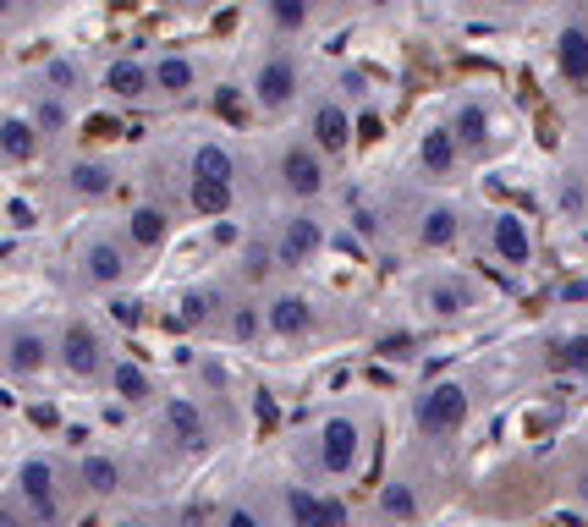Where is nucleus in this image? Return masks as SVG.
<instances>
[{
    "label": "nucleus",
    "mask_w": 588,
    "mask_h": 527,
    "mask_svg": "<svg viewBox=\"0 0 588 527\" xmlns=\"http://www.w3.org/2000/svg\"><path fill=\"white\" fill-rule=\"evenodd\" d=\"M462 423H468V390H462V385H451V380H446V385H435L424 401H418V428L435 434V439H440V434H457Z\"/></svg>",
    "instance_id": "obj_1"
},
{
    "label": "nucleus",
    "mask_w": 588,
    "mask_h": 527,
    "mask_svg": "<svg viewBox=\"0 0 588 527\" xmlns=\"http://www.w3.org/2000/svg\"><path fill=\"white\" fill-rule=\"evenodd\" d=\"M319 462L330 473H353V462H358V423L353 417H330L319 428Z\"/></svg>",
    "instance_id": "obj_2"
},
{
    "label": "nucleus",
    "mask_w": 588,
    "mask_h": 527,
    "mask_svg": "<svg viewBox=\"0 0 588 527\" xmlns=\"http://www.w3.org/2000/svg\"><path fill=\"white\" fill-rule=\"evenodd\" d=\"M61 363H66V374H77V380H94V374H100V335H94L89 324H72V330L61 335Z\"/></svg>",
    "instance_id": "obj_3"
},
{
    "label": "nucleus",
    "mask_w": 588,
    "mask_h": 527,
    "mask_svg": "<svg viewBox=\"0 0 588 527\" xmlns=\"http://www.w3.org/2000/svg\"><path fill=\"white\" fill-rule=\"evenodd\" d=\"M254 94H259V105L265 111H286L292 105V94H297V72H292V61H265L259 66V77H254Z\"/></svg>",
    "instance_id": "obj_4"
},
{
    "label": "nucleus",
    "mask_w": 588,
    "mask_h": 527,
    "mask_svg": "<svg viewBox=\"0 0 588 527\" xmlns=\"http://www.w3.org/2000/svg\"><path fill=\"white\" fill-rule=\"evenodd\" d=\"M281 176H286V188H292L297 198H314V193L324 188V165H319L314 149H286V154H281Z\"/></svg>",
    "instance_id": "obj_5"
},
{
    "label": "nucleus",
    "mask_w": 588,
    "mask_h": 527,
    "mask_svg": "<svg viewBox=\"0 0 588 527\" xmlns=\"http://www.w3.org/2000/svg\"><path fill=\"white\" fill-rule=\"evenodd\" d=\"M17 484H23V500H28L39 516H55V467H50V462H23Z\"/></svg>",
    "instance_id": "obj_6"
},
{
    "label": "nucleus",
    "mask_w": 588,
    "mask_h": 527,
    "mask_svg": "<svg viewBox=\"0 0 588 527\" xmlns=\"http://www.w3.org/2000/svg\"><path fill=\"white\" fill-rule=\"evenodd\" d=\"M319 226L314 220H286V231H281V242H276V258L281 264H308L314 253H319Z\"/></svg>",
    "instance_id": "obj_7"
},
{
    "label": "nucleus",
    "mask_w": 588,
    "mask_h": 527,
    "mask_svg": "<svg viewBox=\"0 0 588 527\" xmlns=\"http://www.w3.org/2000/svg\"><path fill=\"white\" fill-rule=\"evenodd\" d=\"M314 143L330 149V154H342V149L353 143V116H347L342 105H319V111H314Z\"/></svg>",
    "instance_id": "obj_8"
},
{
    "label": "nucleus",
    "mask_w": 588,
    "mask_h": 527,
    "mask_svg": "<svg viewBox=\"0 0 588 527\" xmlns=\"http://www.w3.org/2000/svg\"><path fill=\"white\" fill-rule=\"evenodd\" d=\"M165 423H171V434H177L182 451H204L209 446V428H204V417H199L193 401H171V407H165Z\"/></svg>",
    "instance_id": "obj_9"
},
{
    "label": "nucleus",
    "mask_w": 588,
    "mask_h": 527,
    "mask_svg": "<svg viewBox=\"0 0 588 527\" xmlns=\"http://www.w3.org/2000/svg\"><path fill=\"white\" fill-rule=\"evenodd\" d=\"M489 242H495V253L507 258V264H528V253H534V242H528V226H523L517 215H500V220L489 226Z\"/></svg>",
    "instance_id": "obj_10"
},
{
    "label": "nucleus",
    "mask_w": 588,
    "mask_h": 527,
    "mask_svg": "<svg viewBox=\"0 0 588 527\" xmlns=\"http://www.w3.org/2000/svg\"><path fill=\"white\" fill-rule=\"evenodd\" d=\"M555 61H561V77L566 82H588V34L583 28H566L561 39H555Z\"/></svg>",
    "instance_id": "obj_11"
},
{
    "label": "nucleus",
    "mask_w": 588,
    "mask_h": 527,
    "mask_svg": "<svg viewBox=\"0 0 588 527\" xmlns=\"http://www.w3.org/2000/svg\"><path fill=\"white\" fill-rule=\"evenodd\" d=\"M418 165H424L430 176H446V170L457 165V132H451V127L424 132V143H418Z\"/></svg>",
    "instance_id": "obj_12"
},
{
    "label": "nucleus",
    "mask_w": 588,
    "mask_h": 527,
    "mask_svg": "<svg viewBox=\"0 0 588 527\" xmlns=\"http://www.w3.org/2000/svg\"><path fill=\"white\" fill-rule=\"evenodd\" d=\"M270 330L276 335H308L314 330V308L303 297H276L270 303Z\"/></svg>",
    "instance_id": "obj_13"
},
{
    "label": "nucleus",
    "mask_w": 588,
    "mask_h": 527,
    "mask_svg": "<svg viewBox=\"0 0 588 527\" xmlns=\"http://www.w3.org/2000/svg\"><path fill=\"white\" fill-rule=\"evenodd\" d=\"M193 82H199V72H193V61H182V55H165V61L154 66V77H149V88H159V94H188Z\"/></svg>",
    "instance_id": "obj_14"
},
{
    "label": "nucleus",
    "mask_w": 588,
    "mask_h": 527,
    "mask_svg": "<svg viewBox=\"0 0 588 527\" xmlns=\"http://www.w3.org/2000/svg\"><path fill=\"white\" fill-rule=\"evenodd\" d=\"M111 188H116V176L105 165H94V159L72 165V193H82V198H111Z\"/></svg>",
    "instance_id": "obj_15"
},
{
    "label": "nucleus",
    "mask_w": 588,
    "mask_h": 527,
    "mask_svg": "<svg viewBox=\"0 0 588 527\" xmlns=\"http://www.w3.org/2000/svg\"><path fill=\"white\" fill-rule=\"evenodd\" d=\"M193 209H199V215H226V209H231V182L193 176Z\"/></svg>",
    "instance_id": "obj_16"
},
{
    "label": "nucleus",
    "mask_w": 588,
    "mask_h": 527,
    "mask_svg": "<svg viewBox=\"0 0 588 527\" xmlns=\"http://www.w3.org/2000/svg\"><path fill=\"white\" fill-rule=\"evenodd\" d=\"M122 275H127L122 253H116L111 242H94V247H89V281H100V286H116Z\"/></svg>",
    "instance_id": "obj_17"
},
{
    "label": "nucleus",
    "mask_w": 588,
    "mask_h": 527,
    "mask_svg": "<svg viewBox=\"0 0 588 527\" xmlns=\"http://www.w3.org/2000/svg\"><path fill=\"white\" fill-rule=\"evenodd\" d=\"M105 88H111V94H122V100H138L143 88H149V72H143L138 61H116V66L105 72Z\"/></svg>",
    "instance_id": "obj_18"
},
{
    "label": "nucleus",
    "mask_w": 588,
    "mask_h": 527,
    "mask_svg": "<svg viewBox=\"0 0 588 527\" xmlns=\"http://www.w3.org/2000/svg\"><path fill=\"white\" fill-rule=\"evenodd\" d=\"M418 242H424V247H451L457 242V209H430L424 215V231H418Z\"/></svg>",
    "instance_id": "obj_19"
},
{
    "label": "nucleus",
    "mask_w": 588,
    "mask_h": 527,
    "mask_svg": "<svg viewBox=\"0 0 588 527\" xmlns=\"http://www.w3.org/2000/svg\"><path fill=\"white\" fill-rule=\"evenodd\" d=\"M0 149H7L12 159H34V149H39V132L28 127V121H0Z\"/></svg>",
    "instance_id": "obj_20"
},
{
    "label": "nucleus",
    "mask_w": 588,
    "mask_h": 527,
    "mask_svg": "<svg viewBox=\"0 0 588 527\" xmlns=\"http://www.w3.org/2000/svg\"><path fill=\"white\" fill-rule=\"evenodd\" d=\"M111 385H116L122 401H149V396H154V385H149V374H143L138 363H116V369H111Z\"/></svg>",
    "instance_id": "obj_21"
},
{
    "label": "nucleus",
    "mask_w": 588,
    "mask_h": 527,
    "mask_svg": "<svg viewBox=\"0 0 588 527\" xmlns=\"http://www.w3.org/2000/svg\"><path fill=\"white\" fill-rule=\"evenodd\" d=\"M451 132H457V143H468V149H484V143H489V116H484L478 105H462Z\"/></svg>",
    "instance_id": "obj_22"
},
{
    "label": "nucleus",
    "mask_w": 588,
    "mask_h": 527,
    "mask_svg": "<svg viewBox=\"0 0 588 527\" xmlns=\"http://www.w3.org/2000/svg\"><path fill=\"white\" fill-rule=\"evenodd\" d=\"M286 516H292L297 527H330V516H324V500H314L308 489H292V494H286Z\"/></svg>",
    "instance_id": "obj_23"
},
{
    "label": "nucleus",
    "mask_w": 588,
    "mask_h": 527,
    "mask_svg": "<svg viewBox=\"0 0 588 527\" xmlns=\"http://www.w3.org/2000/svg\"><path fill=\"white\" fill-rule=\"evenodd\" d=\"M193 176H215V182H231L237 165H231V154H226L220 143H204V149L193 154Z\"/></svg>",
    "instance_id": "obj_24"
},
{
    "label": "nucleus",
    "mask_w": 588,
    "mask_h": 527,
    "mask_svg": "<svg viewBox=\"0 0 588 527\" xmlns=\"http://www.w3.org/2000/svg\"><path fill=\"white\" fill-rule=\"evenodd\" d=\"M82 484H89L94 494H116L122 473H116V462H111V457H89V462H82Z\"/></svg>",
    "instance_id": "obj_25"
},
{
    "label": "nucleus",
    "mask_w": 588,
    "mask_h": 527,
    "mask_svg": "<svg viewBox=\"0 0 588 527\" xmlns=\"http://www.w3.org/2000/svg\"><path fill=\"white\" fill-rule=\"evenodd\" d=\"M132 242L138 247H159L165 242V215L159 209H138L132 215Z\"/></svg>",
    "instance_id": "obj_26"
},
{
    "label": "nucleus",
    "mask_w": 588,
    "mask_h": 527,
    "mask_svg": "<svg viewBox=\"0 0 588 527\" xmlns=\"http://www.w3.org/2000/svg\"><path fill=\"white\" fill-rule=\"evenodd\" d=\"M12 363H17L23 374L44 369V340H39V335H12Z\"/></svg>",
    "instance_id": "obj_27"
},
{
    "label": "nucleus",
    "mask_w": 588,
    "mask_h": 527,
    "mask_svg": "<svg viewBox=\"0 0 588 527\" xmlns=\"http://www.w3.org/2000/svg\"><path fill=\"white\" fill-rule=\"evenodd\" d=\"M380 511L396 516V522H407V516H418V494H412L407 484H391V489L380 494Z\"/></svg>",
    "instance_id": "obj_28"
},
{
    "label": "nucleus",
    "mask_w": 588,
    "mask_h": 527,
    "mask_svg": "<svg viewBox=\"0 0 588 527\" xmlns=\"http://www.w3.org/2000/svg\"><path fill=\"white\" fill-rule=\"evenodd\" d=\"M430 308H435L440 319H451V313H462V308H468V292H462L457 281H440V286L430 292Z\"/></svg>",
    "instance_id": "obj_29"
},
{
    "label": "nucleus",
    "mask_w": 588,
    "mask_h": 527,
    "mask_svg": "<svg viewBox=\"0 0 588 527\" xmlns=\"http://www.w3.org/2000/svg\"><path fill=\"white\" fill-rule=\"evenodd\" d=\"M270 17L281 28H303L308 23V0H270Z\"/></svg>",
    "instance_id": "obj_30"
},
{
    "label": "nucleus",
    "mask_w": 588,
    "mask_h": 527,
    "mask_svg": "<svg viewBox=\"0 0 588 527\" xmlns=\"http://www.w3.org/2000/svg\"><path fill=\"white\" fill-rule=\"evenodd\" d=\"M555 358L566 363V369H577V374H588V335H572L561 351H555Z\"/></svg>",
    "instance_id": "obj_31"
},
{
    "label": "nucleus",
    "mask_w": 588,
    "mask_h": 527,
    "mask_svg": "<svg viewBox=\"0 0 588 527\" xmlns=\"http://www.w3.org/2000/svg\"><path fill=\"white\" fill-rule=\"evenodd\" d=\"M44 77H50V88H72V82H77L72 61H50V66H44Z\"/></svg>",
    "instance_id": "obj_32"
},
{
    "label": "nucleus",
    "mask_w": 588,
    "mask_h": 527,
    "mask_svg": "<svg viewBox=\"0 0 588 527\" xmlns=\"http://www.w3.org/2000/svg\"><path fill=\"white\" fill-rule=\"evenodd\" d=\"M380 351H385V358H407V335H391V340H380Z\"/></svg>",
    "instance_id": "obj_33"
},
{
    "label": "nucleus",
    "mask_w": 588,
    "mask_h": 527,
    "mask_svg": "<svg viewBox=\"0 0 588 527\" xmlns=\"http://www.w3.org/2000/svg\"><path fill=\"white\" fill-rule=\"evenodd\" d=\"M182 308H188V319H204V313H209V297H188Z\"/></svg>",
    "instance_id": "obj_34"
},
{
    "label": "nucleus",
    "mask_w": 588,
    "mask_h": 527,
    "mask_svg": "<svg viewBox=\"0 0 588 527\" xmlns=\"http://www.w3.org/2000/svg\"><path fill=\"white\" fill-rule=\"evenodd\" d=\"M358 132H363L369 143H374V138H380V116H363V121H358Z\"/></svg>",
    "instance_id": "obj_35"
},
{
    "label": "nucleus",
    "mask_w": 588,
    "mask_h": 527,
    "mask_svg": "<svg viewBox=\"0 0 588 527\" xmlns=\"http://www.w3.org/2000/svg\"><path fill=\"white\" fill-rule=\"evenodd\" d=\"M7 12H12V0H0V17H7Z\"/></svg>",
    "instance_id": "obj_36"
},
{
    "label": "nucleus",
    "mask_w": 588,
    "mask_h": 527,
    "mask_svg": "<svg viewBox=\"0 0 588 527\" xmlns=\"http://www.w3.org/2000/svg\"><path fill=\"white\" fill-rule=\"evenodd\" d=\"M369 7H391V0H369Z\"/></svg>",
    "instance_id": "obj_37"
},
{
    "label": "nucleus",
    "mask_w": 588,
    "mask_h": 527,
    "mask_svg": "<svg viewBox=\"0 0 588 527\" xmlns=\"http://www.w3.org/2000/svg\"><path fill=\"white\" fill-rule=\"evenodd\" d=\"M199 7H209V0H199Z\"/></svg>",
    "instance_id": "obj_38"
}]
</instances>
